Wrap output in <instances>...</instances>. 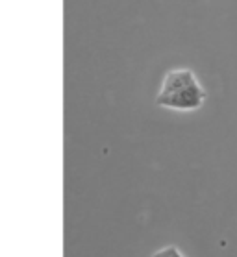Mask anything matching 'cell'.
<instances>
[{"label": "cell", "mask_w": 237, "mask_h": 257, "mask_svg": "<svg viewBox=\"0 0 237 257\" xmlns=\"http://www.w3.org/2000/svg\"><path fill=\"white\" fill-rule=\"evenodd\" d=\"M206 98H208V93L197 82L189 87L174 91V93H160L156 96V104L160 107H167V109H174V111H195L198 107H202Z\"/></svg>", "instance_id": "1"}, {"label": "cell", "mask_w": 237, "mask_h": 257, "mask_svg": "<svg viewBox=\"0 0 237 257\" xmlns=\"http://www.w3.org/2000/svg\"><path fill=\"white\" fill-rule=\"evenodd\" d=\"M197 76L191 69H173L169 70L165 78H163L162 83V91L160 93L167 94V93H174V91H180L184 87H189L193 83H197Z\"/></svg>", "instance_id": "2"}, {"label": "cell", "mask_w": 237, "mask_h": 257, "mask_svg": "<svg viewBox=\"0 0 237 257\" xmlns=\"http://www.w3.org/2000/svg\"><path fill=\"white\" fill-rule=\"evenodd\" d=\"M152 257H184V255H182V251H180L176 246H167V248L156 251Z\"/></svg>", "instance_id": "3"}]
</instances>
